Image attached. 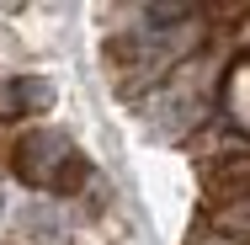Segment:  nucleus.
I'll list each match as a JSON object with an SVG mask.
<instances>
[{
    "mask_svg": "<svg viewBox=\"0 0 250 245\" xmlns=\"http://www.w3.org/2000/svg\"><path fill=\"white\" fill-rule=\"evenodd\" d=\"M16 176L38 192H53V197H75L85 181H91V160L75 149L69 134L59 128H27L16 139Z\"/></svg>",
    "mask_w": 250,
    "mask_h": 245,
    "instance_id": "f257e3e1",
    "label": "nucleus"
},
{
    "mask_svg": "<svg viewBox=\"0 0 250 245\" xmlns=\"http://www.w3.org/2000/svg\"><path fill=\"white\" fill-rule=\"evenodd\" d=\"M59 101V86L48 75H11L0 86V117H38V112H53Z\"/></svg>",
    "mask_w": 250,
    "mask_h": 245,
    "instance_id": "f03ea898",
    "label": "nucleus"
},
{
    "mask_svg": "<svg viewBox=\"0 0 250 245\" xmlns=\"http://www.w3.org/2000/svg\"><path fill=\"white\" fill-rule=\"evenodd\" d=\"M213 229H218V240L250 245V192H245V197H234V202H224V208L213 213Z\"/></svg>",
    "mask_w": 250,
    "mask_h": 245,
    "instance_id": "7ed1b4c3",
    "label": "nucleus"
},
{
    "mask_svg": "<svg viewBox=\"0 0 250 245\" xmlns=\"http://www.w3.org/2000/svg\"><path fill=\"white\" fill-rule=\"evenodd\" d=\"M224 181H229V187H240V197L250 192V155H245V160H234V165L224 171Z\"/></svg>",
    "mask_w": 250,
    "mask_h": 245,
    "instance_id": "20e7f679",
    "label": "nucleus"
},
{
    "mask_svg": "<svg viewBox=\"0 0 250 245\" xmlns=\"http://www.w3.org/2000/svg\"><path fill=\"white\" fill-rule=\"evenodd\" d=\"M202 245H234V240H202Z\"/></svg>",
    "mask_w": 250,
    "mask_h": 245,
    "instance_id": "39448f33",
    "label": "nucleus"
},
{
    "mask_svg": "<svg viewBox=\"0 0 250 245\" xmlns=\"http://www.w3.org/2000/svg\"><path fill=\"white\" fill-rule=\"evenodd\" d=\"M0 219H5V192H0Z\"/></svg>",
    "mask_w": 250,
    "mask_h": 245,
    "instance_id": "423d86ee",
    "label": "nucleus"
}]
</instances>
